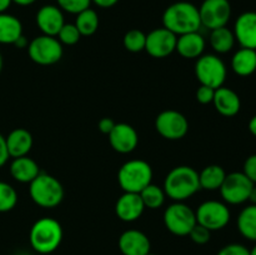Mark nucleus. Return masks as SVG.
<instances>
[{"instance_id": "obj_1", "label": "nucleus", "mask_w": 256, "mask_h": 255, "mask_svg": "<svg viewBox=\"0 0 256 255\" xmlns=\"http://www.w3.org/2000/svg\"><path fill=\"white\" fill-rule=\"evenodd\" d=\"M162 25L176 36L199 32L202 28L199 8L188 2H174L165 9L162 14Z\"/></svg>"}, {"instance_id": "obj_2", "label": "nucleus", "mask_w": 256, "mask_h": 255, "mask_svg": "<svg viewBox=\"0 0 256 255\" xmlns=\"http://www.w3.org/2000/svg\"><path fill=\"white\" fill-rule=\"evenodd\" d=\"M162 189L174 202H185L200 190L199 172L188 165L174 168L168 172Z\"/></svg>"}, {"instance_id": "obj_3", "label": "nucleus", "mask_w": 256, "mask_h": 255, "mask_svg": "<svg viewBox=\"0 0 256 255\" xmlns=\"http://www.w3.org/2000/svg\"><path fill=\"white\" fill-rule=\"evenodd\" d=\"M62 228L58 220L45 216L32 224L29 232V242L39 254H52L62 242Z\"/></svg>"}, {"instance_id": "obj_4", "label": "nucleus", "mask_w": 256, "mask_h": 255, "mask_svg": "<svg viewBox=\"0 0 256 255\" xmlns=\"http://www.w3.org/2000/svg\"><path fill=\"white\" fill-rule=\"evenodd\" d=\"M29 186V194L38 206L52 209L64 199V188L55 176L40 172Z\"/></svg>"}, {"instance_id": "obj_5", "label": "nucleus", "mask_w": 256, "mask_h": 255, "mask_svg": "<svg viewBox=\"0 0 256 255\" xmlns=\"http://www.w3.org/2000/svg\"><path fill=\"white\" fill-rule=\"evenodd\" d=\"M152 169L145 160L134 159L124 162L118 172V182L124 192H138L152 184Z\"/></svg>"}, {"instance_id": "obj_6", "label": "nucleus", "mask_w": 256, "mask_h": 255, "mask_svg": "<svg viewBox=\"0 0 256 255\" xmlns=\"http://www.w3.org/2000/svg\"><path fill=\"white\" fill-rule=\"evenodd\" d=\"M195 75L200 85H206L212 89H218L224 86L226 80V65L218 55H202L195 62Z\"/></svg>"}, {"instance_id": "obj_7", "label": "nucleus", "mask_w": 256, "mask_h": 255, "mask_svg": "<svg viewBox=\"0 0 256 255\" xmlns=\"http://www.w3.org/2000/svg\"><path fill=\"white\" fill-rule=\"evenodd\" d=\"M164 224L172 234L176 236H188L196 225L195 212L184 202H175L164 212Z\"/></svg>"}, {"instance_id": "obj_8", "label": "nucleus", "mask_w": 256, "mask_h": 255, "mask_svg": "<svg viewBox=\"0 0 256 255\" xmlns=\"http://www.w3.org/2000/svg\"><path fill=\"white\" fill-rule=\"evenodd\" d=\"M28 54L34 62L42 66H48V65H54L59 62L64 54V50H62V44L58 40L56 36L42 34L34 38L29 42Z\"/></svg>"}, {"instance_id": "obj_9", "label": "nucleus", "mask_w": 256, "mask_h": 255, "mask_svg": "<svg viewBox=\"0 0 256 255\" xmlns=\"http://www.w3.org/2000/svg\"><path fill=\"white\" fill-rule=\"evenodd\" d=\"M196 222L210 232L222 230L229 224L230 210L228 205L218 200H208L202 202L195 212Z\"/></svg>"}, {"instance_id": "obj_10", "label": "nucleus", "mask_w": 256, "mask_h": 255, "mask_svg": "<svg viewBox=\"0 0 256 255\" xmlns=\"http://www.w3.org/2000/svg\"><path fill=\"white\" fill-rule=\"evenodd\" d=\"M254 182L242 172H235L226 174L224 182L220 186V194L225 202L232 205H239L249 200Z\"/></svg>"}, {"instance_id": "obj_11", "label": "nucleus", "mask_w": 256, "mask_h": 255, "mask_svg": "<svg viewBox=\"0 0 256 255\" xmlns=\"http://www.w3.org/2000/svg\"><path fill=\"white\" fill-rule=\"evenodd\" d=\"M202 26L209 30L226 26L232 18V5L229 0H204L199 8Z\"/></svg>"}, {"instance_id": "obj_12", "label": "nucleus", "mask_w": 256, "mask_h": 255, "mask_svg": "<svg viewBox=\"0 0 256 255\" xmlns=\"http://www.w3.org/2000/svg\"><path fill=\"white\" fill-rule=\"evenodd\" d=\"M155 129L164 139L179 140L188 134L189 122L178 110H164L155 119Z\"/></svg>"}, {"instance_id": "obj_13", "label": "nucleus", "mask_w": 256, "mask_h": 255, "mask_svg": "<svg viewBox=\"0 0 256 255\" xmlns=\"http://www.w3.org/2000/svg\"><path fill=\"white\" fill-rule=\"evenodd\" d=\"M176 40L178 36L172 32L170 30L162 28L152 30L146 35V44H145V50L148 54L156 59H162V58L169 56L172 52L176 49Z\"/></svg>"}, {"instance_id": "obj_14", "label": "nucleus", "mask_w": 256, "mask_h": 255, "mask_svg": "<svg viewBox=\"0 0 256 255\" xmlns=\"http://www.w3.org/2000/svg\"><path fill=\"white\" fill-rule=\"evenodd\" d=\"M109 142L115 152L120 154H129L136 149L139 144V135L135 128L126 122H118L109 135Z\"/></svg>"}, {"instance_id": "obj_15", "label": "nucleus", "mask_w": 256, "mask_h": 255, "mask_svg": "<svg viewBox=\"0 0 256 255\" xmlns=\"http://www.w3.org/2000/svg\"><path fill=\"white\" fill-rule=\"evenodd\" d=\"M118 245L122 255H146L152 249L148 235L136 229L125 230L120 235Z\"/></svg>"}, {"instance_id": "obj_16", "label": "nucleus", "mask_w": 256, "mask_h": 255, "mask_svg": "<svg viewBox=\"0 0 256 255\" xmlns=\"http://www.w3.org/2000/svg\"><path fill=\"white\" fill-rule=\"evenodd\" d=\"M234 35L240 46L256 50V12H245L238 16Z\"/></svg>"}, {"instance_id": "obj_17", "label": "nucleus", "mask_w": 256, "mask_h": 255, "mask_svg": "<svg viewBox=\"0 0 256 255\" xmlns=\"http://www.w3.org/2000/svg\"><path fill=\"white\" fill-rule=\"evenodd\" d=\"M36 24L44 35L56 36L65 24L62 10L56 5H44L36 12Z\"/></svg>"}, {"instance_id": "obj_18", "label": "nucleus", "mask_w": 256, "mask_h": 255, "mask_svg": "<svg viewBox=\"0 0 256 255\" xmlns=\"http://www.w3.org/2000/svg\"><path fill=\"white\" fill-rule=\"evenodd\" d=\"M144 210V202L138 192H124L115 204V212L118 218L125 222H132L138 220L142 215Z\"/></svg>"}, {"instance_id": "obj_19", "label": "nucleus", "mask_w": 256, "mask_h": 255, "mask_svg": "<svg viewBox=\"0 0 256 255\" xmlns=\"http://www.w3.org/2000/svg\"><path fill=\"white\" fill-rule=\"evenodd\" d=\"M212 104H214L215 109H216L219 114L228 118L235 116L240 112V108H242V102H240L239 95L234 90L225 86L215 89Z\"/></svg>"}, {"instance_id": "obj_20", "label": "nucleus", "mask_w": 256, "mask_h": 255, "mask_svg": "<svg viewBox=\"0 0 256 255\" xmlns=\"http://www.w3.org/2000/svg\"><path fill=\"white\" fill-rule=\"evenodd\" d=\"M205 45L206 42L199 32H188L178 36L175 50L185 59H198L204 52Z\"/></svg>"}, {"instance_id": "obj_21", "label": "nucleus", "mask_w": 256, "mask_h": 255, "mask_svg": "<svg viewBox=\"0 0 256 255\" xmlns=\"http://www.w3.org/2000/svg\"><path fill=\"white\" fill-rule=\"evenodd\" d=\"M5 140H6L8 152L12 159L29 154L32 148V142H34L32 135L24 128H16L12 130L9 135L5 136Z\"/></svg>"}, {"instance_id": "obj_22", "label": "nucleus", "mask_w": 256, "mask_h": 255, "mask_svg": "<svg viewBox=\"0 0 256 255\" xmlns=\"http://www.w3.org/2000/svg\"><path fill=\"white\" fill-rule=\"evenodd\" d=\"M10 175L16 182L28 184L32 182L38 175L40 174V169L38 162L28 155L20 158H14L10 164Z\"/></svg>"}, {"instance_id": "obj_23", "label": "nucleus", "mask_w": 256, "mask_h": 255, "mask_svg": "<svg viewBox=\"0 0 256 255\" xmlns=\"http://www.w3.org/2000/svg\"><path fill=\"white\" fill-rule=\"evenodd\" d=\"M22 35V24L16 16L8 12L0 14V44H12Z\"/></svg>"}, {"instance_id": "obj_24", "label": "nucleus", "mask_w": 256, "mask_h": 255, "mask_svg": "<svg viewBox=\"0 0 256 255\" xmlns=\"http://www.w3.org/2000/svg\"><path fill=\"white\" fill-rule=\"evenodd\" d=\"M232 68L239 76H249L256 72V50L242 48L232 59Z\"/></svg>"}, {"instance_id": "obj_25", "label": "nucleus", "mask_w": 256, "mask_h": 255, "mask_svg": "<svg viewBox=\"0 0 256 255\" xmlns=\"http://www.w3.org/2000/svg\"><path fill=\"white\" fill-rule=\"evenodd\" d=\"M225 176L226 172L222 166L215 164L208 165L199 172L200 189L209 190V192L219 190L224 182Z\"/></svg>"}, {"instance_id": "obj_26", "label": "nucleus", "mask_w": 256, "mask_h": 255, "mask_svg": "<svg viewBox=\"0 0 256 255\" xmlns=\"http://www.w3.org/2000/svg\"><path fill=\"white\" fill-rule=\"evenodd\" d=\"M235 35L232 30L229 28L222 26L218 28V29L210 30V38L209 42L214 52L218 54H226L230 50H232L235 45Z\"/></svg>"}, {"instance_id": "obj_27", "label": "nucleus", "mask_w": 256, "mask_h": 255, "mask_svg": "<svg viewBox=\"0 0 256 255\" xmlns=\"http://www.w3.org/2000/svg\"><path fill=\"white\" fill-rule=\"evenodd\" d=\"M238 230L245 239L256 242V205H249L238 216Z\"/></svg>"}, {"instance_id": "obj_28", "label": "nucleus", "mask_w": 256, "mask_h": 255, "mask_svg": "<svg viewBox=\"0 0 256 255\" xmlns=\"http://www.w3.org/2000/svg\"><path fill=\"white\" fill-rule=\"evenodd\" d=\"M75 26L78 28L82 36H90V35L95 34L99 28L98 12L90 8L79 12L76 15V20H75Z\"/></svg>"}, {"instance_id": "obj_29", "label": "nucleus", "mask_w": 256, "mask_h": 255, "mask_svg": "<svg viewBox=\"0 0 256 255\" xmlns=\"http://www.w3.org/2000/svg\"><path fill=\"white\" fill-rule=\"evenodd\" d=\"M139 194L142 202H144V206L152 210L162 208L165 202V198H166L164 189L152 184V182L148 185L146 188H144Z\"/></svg>"}, {"instance_id": "obj_30", "label": "nucleus", "mask_w": 256, "mask_h": 255, "mask_svg": "<svg viewBox=\"0 0 256 255\" xmlns=\"http://www.w3.org/2000/svg\"><path fill=\"white\" fill-rule=\"evenodd\" d=\"M122 44L130 52H142L145 50V44H146V34L138 29L129 30L122 38Z\"/></svg>"}, {"instance_id": "obj_31", "label": "nucleus", "mask_w": 256, "mask_h": 255, "mask_svg": "<svg viewBox=\"0 0 256 255\" xmlns=\"http://www.w3.org/2000/svg\"><path fill=\"white\" fill-rule=\"evenodd\" d=\"M18 204V192L5 182H0V212H8Z\"/></svg>"}, {"instance_id": "obj_32", "label": "nucleus", "mask_w": 256, "mask_h": 255, "mask_svg": "<svg viewBox=\"0 0 256 255\" xmlns=\"http://www.w3.org/2000/svg\"><path fill=\"white\" fill-rule=\"evenodd\" d=\"M58 40L64 45H75L80 40L82 35H80L79 30L75 26V24H66L65 22L60 32L56 35Z\"/></svg>"}, {"instance_id": "obj_33", "label": "nucleus", "mask_w": 256, "mask_h": 255, "mask_svg": "<svg viewBox=\"0 0 256 255\" xmlns=\"http://www.w3.org/2000/svg\"><path fill=\"white\" fill-rule=\"evenodd\" d=\"M58 6L70 14H79L85 9H89L92 0H56Z\"/></svg>"}, {"instance_id": "obj_34", "label": "nucleus", "mask_w": 256, "mask_h": 255, "mask_svg": "<svg viewBox=\"0 0 256 255\" xmlns=\"http://www.w3.org/2000/svg\"><path fill=\"white\" fill-rule=\"evenodd\" d=\"M188 236H190V239H192L195 244L204 245L206 244V242H209L210 238H212V232L196 222V225L192 228V232H190V234L188 235Z\"/></svg>"}, {"instance_id": "obj_35", "label": "nucleus", "mask_w": 256, "mask_h": 255, "mask_svg": "<svg viewBox=\"0 0 256 255\" xmlns=\"http://www.w3.org/2000/svg\"><path fill=\"white\" fill-rule=\"evenodd\" d=\"M216 255H250V250L245 245L232 242L222 246Z\"/></svg>"}, {"instance_id": "obj_36", "label": "nucleus", "mask_w": 256, "mask_h": 255, "mask_svg": "<svg viewBox=\"0 0 256 255\" xmlns=\"http://www.w3.org/2000/svg\"><path fill=\"white\" fill-rule=\"evenodd\" d=\"M215 89L206 86V85H200L196 90V100L200 104H212L214 100Z\"/></svg>"}, {"instance_id": "obj_37", "label": "nucleus", "mask_w": 256, "mask_h": 255, "mask_svg": "<svg viewBox=\"0 0 256 255\" xmlns=\"http://www.w3.org/2000/svg\"><path fill=\"white\" fill-rule=\"evenodd\" d=\"M242 172L252 180L254 184H256V154L250 155L244 162V168H242Z\"/></svg>"}, {"instance_id": "obj_38", "label": "nucleus", "mask_w": 256, "mask_h": 255, "mask_svg": "<svg viewBox=\"0 0 256 255\" xmlns=\"http://www.w3.org/2000/svg\"><path fill=\"white\" fill-rule=\"evenodd\" d=\"M9 158L10 155H9V152H8L6 140H5L4 135L0 134V168H2L5 164H6Z\"/></svg>"}, {"instance_id": "obj_39", "label": "nucleus", "mask_w": 256, "mask_h": 255, "mask_svg": "<svg viewBox=\"0 0 256 255\" xmlns=\"http://www.w3.org/2000/svg\"><path fill=\"white\" fill-rule=\"evenodd\" d=\"M115 124H116V122H115L112 118H102L99 122V124H98V126H99V130L102 134L109 135L110 132H112V130L114 129Z\"/></svg>"}, {"instance_id": "obj_40", "label": "nucleus", "mask_w": 256, "mask_h": 255, "mask_svg": "<svg viewBox=\"0 0 256 255\" xmlns=\"http://www.w3.org/2000/svg\"><path fill=\"white\" fill-rule=\"evenodd\" d=\"M92 2H94L99 8H102V9H108V8H112L114 5H116L119 2V0H92Z\"/></svg>"}, {"instance_id": "obj_41", "label": "nucleus", "mask_w": 256, "mask_h": 255, "mask_svg": "<svg viewBox=\"0 0 256 255\" xmlns=\"http://www.w3.org/2000/svg\"><path fill=\"white\" fill-rule=\"evenodd\" d=\"M15 46L19 48V49H24V48H28V45H29V42H28L26 38L24 36V35H22V36L19 38V39L15 42Z\"/></svg>"}, {"instance_id": "obj_42", "label": "nucleus", "mask_w": 256, "mask_h": 255, "mask_svg": "<svg viewBox=\"0 0 256 255\" xmlns=\"http://www.w3.org/2000/svg\"><path fill=\"white\" fill-rule=\"evenodd\" d=\"M12 4V0H0V14L2 12H6V10L9 9Z\"/></svg>"}, {"instance_id": "obj_43", "label": "nucleus", "mask_w": 256, "mask_h": 255, "mask_svg": "<svg viewBox=\"0 0 256 255\" xmlns=\"http://www.w3.org/2000/svg\"><path fill=\"white\" fill-rule=\"evenodd\" d=\"M249 130L250 132H252L254 136H256V115H254V116L250 119L249 122Z\"/></svg>"}, {"instance_id": "obj_44", "label": "nucleus", "mask_w": 256, "mask_h": 255, "mask_svg": "<svg viewBox=\"0 0 256 255\" xmlns=\"http://www.w3.org/2000/svg\"><path fill=\"white\" fill-rule=\"evenodd\" d=\"M35 2H36V0H12V2L20 5V6H28V5L34 4Z\"/></svg>"}, {"instance_id": "obj_45", "label": "nucleus", "mask_w": 256, "mask_h": 255, "mask_svg": "<svg viewBox=\"0 0 256 255\" xmlns=\"http://www.w3.org/2000/svg\"><path fill=\"white\" fill-rule=\"evenodd\" d=\"M249 202H252V205H256V186H255V185H254V186H252V192H250Z\"/></svg>"}, {"instance_id": "obj_46", "label": "nucleus", "mask_w": 256, "mask_h": 255, "mask_svg": "<svg viewBox=\"0 0 256 255\" xmlns=\"http://www.w3.org/2000/svg\"><path fill=\"white\" fill-rule=\"evenodd\" d=\"M2 65H4V60H2V52H0V72H2Z\"/></svg>"}, {"instance_id": "obj_47", "label": "nucleus", "mask_w": 256, "mask_h": 255, "mask_svg": "<svg viewBox=\"0 0 256 255\" xmlns=\"http://www.w3.org/2000/svg\"><path fill=\"white\" fill-rule=\"evenodd\" d=\"M250 255H256V244L252 246V249H250Z\"/></svg>"}, {"instance_id": "obj_48", "label": "nucleus", "mask_w": 256, "mask_h": 255, "mask_svg": "<svg viewBox=\"0 0 256 255\" xmlns=\"http://www.w3.org/2000/svg\"><path fill=\"white\" fill-rule=\"evenodd\" d=\"M146 255H156V254H152V252H149V254H146Z\"/></svg>"}, {"instance_id": "obj_49", "label": "nucleus", "mask_w": 256, "mask_h": 255, "mask_svg": "<svg viewBox=\"0 0 256 255\" xmlns=\"http://www.w3.org/2000/svg\"><path fill=\"white\" fill-rule=\"evenodd\" d=\"M22 255H26V254H22Z\"/></svg>"}]
</instances>
